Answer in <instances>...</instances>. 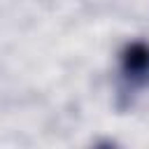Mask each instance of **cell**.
<instances>
[{"label":"cell","mask_w":149,"mask_h":149,"mask_svg":"<svg viewBox=\"0 0 149 149\" xmlns=\"http://www.w3.org/2000/svg\"><path fill=\"white\" fill-rule=\"evenodd\" d=\"M121 79L128 88H140L149 84V47L144 42H133L123 49Z\"/></svg>","instance_id":"obj_1"},{"label":"cell","mask_w":149,"mask_h":149,"mask_svg":"<svg viewBox=\"0 0 149 149\" xmlns=\"http://www.w3.org/2000/svg\"><path fill=\"white\" fill-rule=\"evenodd\" d=\"M95 149H116V147H112V144H98Z\"/></svg>","instance_id":"obj_2"}]
</instances>
